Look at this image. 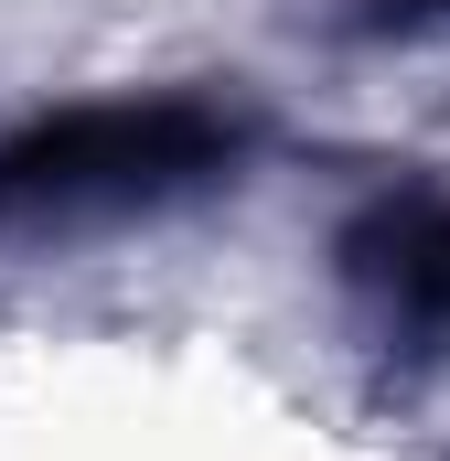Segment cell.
Listing matches in <instances>:
<instances>
[{
	"instance_id": "cell-1",
	"label": "cell",
	"mask_w": 450,
	"mask_h": 461,
	"mask_svg": "<svg viewBox=\"0 0 450 461\" xmlns=\"http://www.w3.org/2000/svg\"><path fill=\"white\" fill-rule=\"evenodd\" d=\"M215 140L225 129L194 108H86V118L32 129L0 161V183L11 194H140V183H172V172L215 161Z\"/></svg>"
},
{
	"instance_id": "cell-2",
	"label": "cell",
	"mask_w": 450,
	"mask_h": 461,
	"mask_svg": "<svg viewBox=\"0 0 450 461\" xmlns=\"http://www.w3.org/2000/svg\"><path fill=\"white\" fill-rule=\"evenodd\" d=\"M375 247H386V258H375V279H386L408 312H450V215H440V204H408Z\"/></svg>"
}]
</instances>
